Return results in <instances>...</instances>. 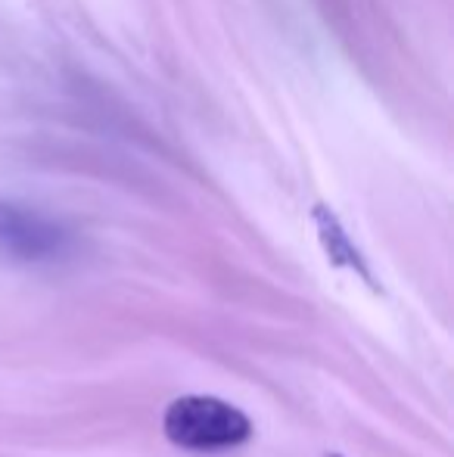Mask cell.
Returning <instances> with one entry per match:
<instances>
[{"mask_svg":"<svg viewBox=\"0 0 454 457\" xmlns=\"http://www.w3.org/2000/svg\"><path fill=\"white\" fill-rule=\"evenodd\" d=\"M162 433L175 448L215 454L252 439V420L236 404L215 395H181L165 408Z\"/></svg>","mask_w":454,"mask_h":457,"instance_id":"1","label":"cell"},{"mask_svg":"<svg viewBox=\"0 0 454 457\" xmlns=\"http://www.w3.org/2000/svg\"><path fill=\"white\" fill-rule=\"evenodd\" d=\"M75 249V237L56 218L29 209L12 199H0V253L25 265L62 262Z\"/></svg>","mask_w":454,"mask_h":457,"instance_id":"2","label":"cell"},{"mask_svg":"<svg viewBox=\"0 0 454 457\" xmlns=\"http://www.w3.org/2000/svg\"><path fill=\"white\" fill-rule=\"evenodd\" d=\"M311 218H315L318 240H321L324 255L330 259V265L343 268V271H351L355 277H361L370 289H376V280H374V274H370L367 259H364L361 249L351 243V237L345 234V228H343L340 218H336V212L318 203L315 209H311Z\"/></svg>","mask_w":454,"mask_h":457,"instance_id":"3","label":"cell"},{"mask_svg":"<svg viewBox=\"0 0 454 457\" xmlns=\"http://www.w3.org/2000/svg\"><path fill=\"white\" fill-rule=\"evenodd\" d=\"M324 457H343V454H324Z\"/></svg>","mask_w":454,"mask_h":457,"instance_id":"4","label":"cell"}]
</instances>
